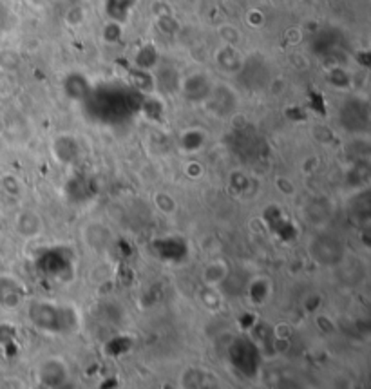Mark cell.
Returning <instances> with one entry per match:
<instances>
[{"label":"cell","mask_w":371,"mask_h":389,"mask_svg":"<svg viewBox=\"0 0 371 389\" xmlns=\"http://www.w3.org/2000/svg\"><path fill=\"white\" fill-rule=\"evenodd\" d=\"M30 317L44 331H67L74 326V311L67 308H60L49 303H33L30 308Z\"/></svg>","instance_id":"6da1fadb"},{"label":"cell","mask_w":371,"mask_h":389,"mask_svg":"<svg viewBox=\"0 0 371 389\" xmlns=\"http://www.w3.org/2000/svg\"><path fill=\"white\" fill-rule=\"evenodd\" d=\"M203 279L208 286H219L228 279V266L221 261H214L205 268Z\"/></svg>","instance_id":"277c9868"},{"label":"cell","mask_w":371,"mask_h":389,"mask_svg":"<svg viewBox=\"0 0 371 389\" xmlns=\"http://www.w3.org/2000/svg\"><path fill=\"white\" fill-rule=\"evenodd\" d=\"M24 286L15 277L0 275V306L4 308H16L24 300Z\"/></svg>","instance_id":"7a4b0ae2"},{"label":"cell","mask_w":371,"mask_h":389,"mask_svg":"<svg viewBox=\"0 0 371 389\" xmlns=\"http://www.w3.org/2000/svg\"><path fill=\"white\" fill-rule=\"evenodd\" d=\"M250 297H252L254 303L262 305L270 297V285H268V281L258 279L250 283Z\"/></svg>","instance_id":"5b68a950"},{"label":"cell","mask_w":371,"mask_h":389,"mask_svg":"<svg viewBox=\"0 0 371 389\" xmlns=\"http://www.w3.org/2000/svg\"><path fill=\"white\" fill-rule=\"evenodd\" d=\"M16 228H19V232L24 237H35L36 234H40V230H42V221L33 212H24L19 217V221H16Z\"/></svg>","instance_id":"3957f363"}]
</instances>
